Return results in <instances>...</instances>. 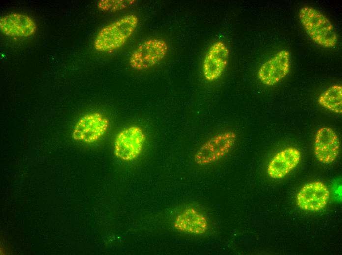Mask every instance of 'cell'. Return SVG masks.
Wrapping results in <instances>:
<instances>
[{"label":"cell","mask_w":342,"mask_h":255,"mask_svg":"<svg viewBox=\"0 0 342 255\" xmlns=\"http://www.w3.org/2000/svg\"><path fill=\"white\" fill-rule=\"evenodd\" d=\"M298 17L306 33L314 43L325 48H332L337 45L335 28L322 12L313 7L305 6L300 9Z\"/></svg>","instance_id":"1"},{"label":"cell","mask_w":342,"mask_h":255,"mask_svg":"<svg viewBox=\"0 0 342 255\" xmlns=\"http://www.w3.org/2000/svg\"><path fill=\"white\" fill-rule=\"evenodd\" d=\"M340 149L339 137L330 127H322L317 131L314 139V152L321 163L329 164L337 159Z\"/></svg>","instance_id":"10"},{"label":"cell","mask_w":342,"mask_h":255,"mask_svg":"<svg viewBox=\"0 0 342 255\" xmlns=\"http://www.w3.org/2000/svg\"><path fill=\"white\" fill-rule=\"evenodd\" d=\"M237 136L233 131L219 132L207 140L196 151L194 161L199 166H207L225 157L234 147Z\"/></svg>","instance_id":"3"},{"label":"cell","mask_w":342,"mask_h":255,"mask_svg":"<svg viewBox=\"0 0 342 255\" xmlns=\"http://www.w3.org/2000/svg\"><path fill=\"white\" fill-rule=\"evenodd\" d=\"M318 103L323 108L337 114L342 113V86L334 84L318 97Z\"/></svg>","instance_id":"14"},{"label":"cell","mask_w":342,"mask_h":255,"mask_svg":"<svg viewBox=\"0 0 342 255\" xmlns=\"http://www.w3.org/2000/svg\"><path fill=\"white\" fill-rule=\"evenodd\" d=\"M109 127L108 119L102 114L92 112L81 117L75 125L72 137L77 141L92 143L99 140Z\"/></svg>","instance_id":"6"},{"label":"cell","mask_w":342,"mask_h":255,"mask_svg":"<svg viewBox=\"0 0 342 255\" xmlns=\"http://www.w3.org/2000/svg\"><path fill=\"white\" fill-rule=\"evenodd\" d=\"M229 50L221 40L214 42L206 52L203 61V75L207 81L212 82L219 79L228 65Z\"/></svg>","instance_id":"8"},{"label":"cell","mask_w":342,"mask_h":255,"mask_svg":"<svg viewBox=\"0 0 342 255\" xmlns=\"http://www.w3.org/2000/svg\"><path fill=\"white\" fill-rule=\"evenodd\" d=\"M146 139L142 128L132 125L121 130L117 135L114 143V153L119 159L131 161L140 154Z\"/></svg>","instance_id":"5"},{"label":"cell","mask_w":342,"mask_h":255,"mask_svg":"<svg viewBox=\"0 0 342 255\" xmlns=\"http://www.w3.org/2000/svg\"><path fill=\"white\" fill-rule=\"evenodd\" d=\"M330 192L326 185L320 181L307 183L298 191L296 197L298 206L301 209L317 212L327 205Z\"/></svg>","instance_id":"9"},{"label":"cell","mask_w":342,"mask_h":255,"mask_svg":"<svg viewBox=\"0 0 342 255\" xmlns=\"http://www.w3.org/2000/svg\"><path fill=\"white\" fill-rule=\"evenodd\" d=\"M167 43L158 38H150L142 42L131 53L129 63L136 70H143L156 65L167 55Z\"/></svg>","instance_id":"4"},{"label":"cell","mask_w":342,"mask_h":255,"mask_svg":"<svg viewBox=\"0 0 342 255\" xmlns=\"http://www.w3.org/2000/svg\"><path fill=\"white\" fill-rule=\"evenodd\" d=\"M173 225L178 231L197 235L205 233L209 227L206 217L192 207H187L180 212Z\"/></svg>","instance_id":"13"},{"label":"cell","mask_w":342,"mask_h":255,"mask_svg":"<svg viewBox=\"0 0 342 255\" xmlns=\"http://www.w3.org/2000/svg\"><path fill=\"white\" fill-rule=\"evenodd\" d=\"M301 157V153L296 148L290 147L280 151L268 165V175L275 179L285 177L297 166Z\"/></svg>","instance_id":"12"},{"label":"cell","mask_w":342,"mask_h":255,"mask_svg":"<svg viewBox=\"0 0 342 255\" xmlns=\"http://www.w3.org/2000/svg\"><path fill=\"white\" fill-rule=\"evenodd\" d=\"M133 0H102L98 4L102 10L108 12H116L122 10L135 2Z\"/></svg>","instance_id":"15"},{"label":"cell","mask_w":342,"mask_h":255,"mask_svg":"<svg viewBox=\"0 0 342 255\" xmlns=\"http://www.w3.org/2000/svg\"><path fill=\"white\" fill-rule=\"evenodd\" d=\"M138 18L127 14L103 27L96 35L94 46L99 51H109L123 46L135 31Z\"/></svg>","instance_id":"2"},{"label":"cell","mask_w":342,"mask_h":255,"mask_svg":"<svg viewBox=\"0 0 342 255\" xmlns=\"http://www.w3.org/2000/svg\"><path fill=\"white\" fill-rule=\"evenodd\" d=\"M37 26L30 16L18 13H12L0 19V30L3 34L12 37H26L33 35Z\"/></svg>","instance_id":"11"},{"label":"cell","mask_w":342,"mask_h":255,"mask_svg":"<svg viewBox=\"0 0 342 255\" xmlns=\"http://www.w3.org/2000/svg\"><path fill=\"white\" fill-rule=\"evenodd\" d=\"M290 69V55L287 50L277 52L259 67L257 75L263 84L273 86L283 80Z\"/></svg>","instance_id":"7"}]
</instances>
